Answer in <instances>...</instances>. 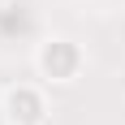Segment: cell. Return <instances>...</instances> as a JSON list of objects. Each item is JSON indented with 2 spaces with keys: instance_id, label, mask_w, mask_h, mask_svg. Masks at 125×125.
Segmentation results:
<instances>
[{
  "instance_id": "3",
  "label": "cell",
  "mask_w": 125,
  "mask_h": 125,
  "mask_svg": "<svg viewBox=\"0 0 125 125\" xmlns=\"http://www.w3.org/2000/svg\"><path fill=\"white\" fill-rule=\"evenodd\" d=\"M4 13H9V0H0V22H4Z\"/></svg>"
},
{
  "instance_id": "1",
  "label": "cell",
  "mask_w": 125,
  "mask_h": 125,
  "mask_svg": "<svg viewBox=\"0 0 125 125\" xmlns=\"http://www.w3.org/2000/svg\"><path fill=\"white\" fill-rule=\"evenodd\" d=\"M82 65H86V52L78 48L69 35H48L39 43V52H35V69H39V78H43L48 86H69V82H78Z\"/></svg>"
},
{
  "instance_id": "2",
  "label": "cell",
  "mask_w": 125,
  "mask_h": 125,
  "mask_svg": "<svg viewBox=\"0 0 125 125\" xmlns=\"http://www.w3.org/2000/svg\"><path fill=\"white\" fill-rule=\"evenodd\" d=\"M0 112L9 125H43L48 121V95L39 82H13L0 99Z\"/></svg>"
}]
</instances>
